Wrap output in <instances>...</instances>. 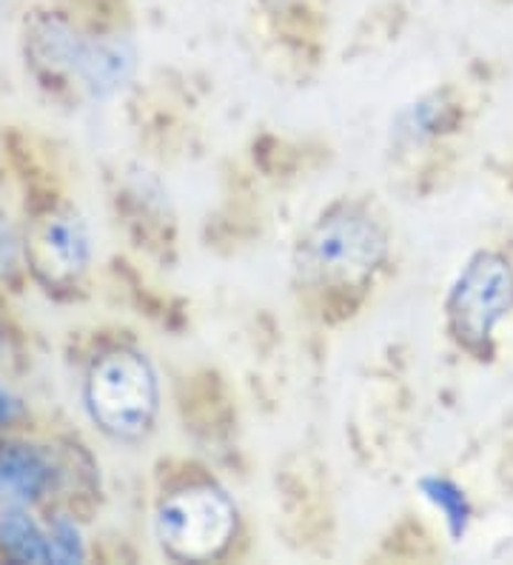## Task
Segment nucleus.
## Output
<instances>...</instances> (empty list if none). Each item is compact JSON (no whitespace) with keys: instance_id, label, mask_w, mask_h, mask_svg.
<instances>
[{"instance_id":"obj_6","label":"nucleus","mask_w":513,"mask_h":565,"mask_svg":"<svg viewBox=\"0 0 513 565\" xmlns=\"http://www.w3.org/2000/svg\"><path fill=\"white\" fill-rule=\"evenodd\" d=\"M131 66L135 55L129 43L117 38H95V41H81L72 72H77L95 95H109L117 86H124L126 77L131 75Z\"/></svg>"},{"instance_id":"obj_12","label":"nucleus","mask_w":513,"mask_h":565,"mask_svg":"<svg viewBox=\"0 0 513 565\" xmlns=\"http://www.w3.org/2000/svg\"><path fill=\"white\" fill-rule=\"evenodd\" d=\"M21 266V237L0 214V277H12Z\"/></svg>"},{"instance_id":"obj_11","label":"nucleus","mask_w":513,"mask_h":565,"mask_svg":"<svg viewBox=\"0 0 513 565\" xmlns=\"http://www.w3.org/2000/svg\"><path fill=\"white\" fill-rule=\"evenodd\" d=\"M425 489V494L431 497L434 503L439 505V509L445 511V514H448V520H451L453 525H462L466 523V500H462V494H459L457 489H453V486H448V483H442V480H428V483L423 486Z\"/></svg>"},{"instance_id":"obj_9","label":"nucleus","mask_w":513,"mask_h":565,"mask_svg":"<svg viewBox=\"0 0 513 565\" xmlns=\"http://www.w3.org/2000/svg\"><path fill=\"white\" fill-rule=\"evenodd\" d=\"M34 52L43 57L52 66H75L77 46H81V38L61 21H43L38 23V29L32 32Z\"/></svg>"},{"instance_id":"obj_13","label":"nucleus","mask_w":513,"mask_h":565,"mask_svg":"<svg viewBox=\"0 0 513 565\" xmlns=\"http://www.w3.org/2000/svg\"><path fill=\"white\" fill-rule=\"evenodd\" d=\"M14 417H18V403H14V397L7 392V388L0 386V428L9 426Z\"/></svg>"},{"instance_id":"obj_5","label":"nucleus","mask_w":513,"mask_h":565,"mask_svg":"<svg viewBox=\"0 0 513 565\" xmlns=\"http://www.w3.org/2000/svg\"><path fill=\"white\" fill-rule=\"evenodd\" d=\"M34 271L49 286H68L83 275L89 263V237L75 214L52 212L34 228L29 243Z\"/></svg>"},{"instance_id":"obj_2","label":"nucleus","mask_w":513,"mask_h":565,"mask_svg":"<svg viewBox=\"0 0 513 565\" xmlns=\"http://www.w3.org/2000/svg\"><path fill=\"white\" fill-rule=\"evenodd\" d=\"M385 255V237L356 209L322 217L302 246V269L320 282H356L368 277Z\"/></svg>"},{"instance_id":"obj_8","label":"nucleus","mask_w":513,"mask_h":565,"mask_svg":"<svg viewBox=\"0 0 513 565\" xmlns=\"http://www.w3.org/2000/svg\"><path fill=\"white\" fill-rule=\"evenodd\" d=\"M0 545L18 563H49V537L21 509L3 511V518H0Z\"/></svg>"},{"instance_id":"obj_7","label":"nucleus","mask_w":513,"mask_h":565,"mask_svg":"<svg viewBox=\"0 0 513 565\" xmlns=\"http://www.w3.org/2000/svg\"><path fill=\"white\" fill-rule=\"evenodd\" d=\"M49 483V469L41 455L26 446H9L0 451V494L29 503Z\"/></svg>"},{"instance_id":"obj_1","label":"nucleus","mask_w":513,"mask_h":565,"mask_svg":"<svg viewBox=\"0 0 513 565\" xmlns=\"http://www.w3.org/2000/svg\"><path fill=\"white\" fill-rule=\"evenodd\" d=\"M92 420L117 440H137L158 414V377L143 354L117 349L92 365L86 380Z\"/></svg>"},{"instance_id":"obj_3","label":"nucleus","mask_w":513,"mask_h":565,"mask_svg":"<svg viewBox=\"0 0 513 565\" xmlns=\"http://www.w3.org/2000/svg\"><path fill=\"white\" fill-rule=\"evenodd\" d=\"M234 505L209 486L178 491L158 511V537L178 559L217 557L234 534Z\"/></svg>"},{"instance_id":"obj_10","label":"nucleus","mask_w":513,"mask_h":565,"mask_svg":"<svg viewBox=\"0 0 513 565\" xmlns=\"http://www.w3.org/2000/svg\"><path fill=\"white\" fill-rule=\"evenodd\" d=\"M49 559H55V563H77L83 559V545L81 537H77V529L66 520L52 529L49 534Z\"/></svg>"},{"instance_id":"obj_4","label":"nucleus","mask_w":513,"mask_h":565,"mask_svg":"<svg viewBox=\"0 0 513 565\" xmlns=\"http://www.w3.org/2000/svg\"><path fill=\"white\" fill-rule=\"evenodd\" d=\"M513 309V271L502 257L477 255L459 275L448 300L457 338L471 349L485 345L493 326Z\"/></svg>"}]
</instances>
